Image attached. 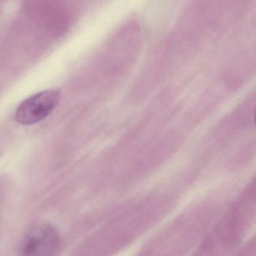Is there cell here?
Wrapping results in <instances>:
<instances>
[{
  "instance_id": "cell-3",
  "label": "cell",
  "mask_w": 256,
  "mask_h": 256,
  "mask_svg": "<svg viewBox=\"0 0 256 256\" xmlns=\"http://www.w3.org/2000/svg\"><path fill=\"white\" fill-rule=\"evenodd\" d=\"M254 121H255V123L256 125V113H255V116H254Z\"/></svg>"
},
{
  "instance_id": "cell-2",
  "label": "cell",
  "mask_w": 256,
  "mask_h": 256,
  "mask_svg": "<svg viewBox=\"0 0 256 256\" xmlns=\"http://www.w3.org/2000/svg\"><path fill=\"white\" fill-rule=\"evenodd\" d=\"M60 93L56 90H45L22 102L15 113L16 122L32 125L46 118L58 105Z\"/></svg>"
},
{
  "instance_id": "cell-1",
  "label": "cell",
  "mask_w": 256,
  "mask_h": 256,
  "mask_svg": "<svg viewBox=\"0 0 256 256\" xmlns=\"http://www.w3.org/2000/svg\"><path fill=\"white\" fill-rule=\"evenodd\" d=\"M60 243V234L52 225H36L24 236L20 256H56Z\"/></svg>"
}]
</instances>
